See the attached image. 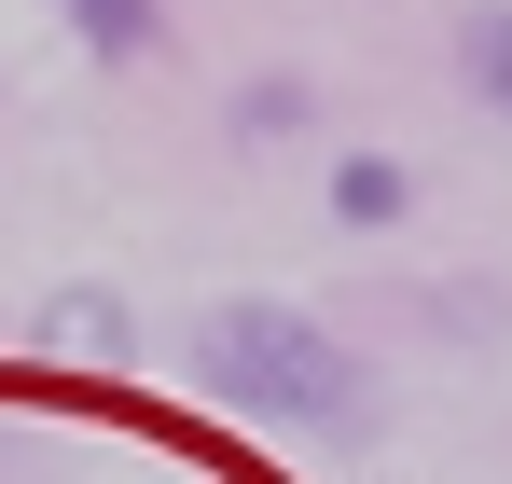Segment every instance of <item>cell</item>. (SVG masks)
<instances>
[{
  "mask_svg": "<svg viewBox=\"0 0 512 484\" xmlns=\"http://www.w3.org/2000/svg\"><path fill=\"white\" fill-rule=\"evenodd\" d=\"M194 374L236 415H263V429H346L360 415V360L305 305H208L194 319Z\"/></svg>",
  "mask_w": 512,
  "mask_h": 484,
  "instance_id": "6da1fadb",
  "label": "cell"
},
{
  "mask_svg": "<svg viewBox=\"0 0 512 484\" xmlns=\"http://www.w3.org/2000/svg\"><path fill=\"white\" fill-rule=\"evenodd\" d=\"M457 83H471L485 125H512V0H485V14L457 28Z\"/></svg>",
  "mask_w": 512,
  "mask_h": 484,
  "instance_id": "7a4b0ae2",
  "label": "cell"
},
{
  "mask_svg": "<svg viewBox=\"0 0 512 484\" xmlns=\"http://www.w3.org/2000/svg\"><path fill=\"white\" fill-rule=\"evenodd\" d=\"M333 208L360 222V236H374V222H402V208H416V180H402V153H346V166H333Z\"/></svg>",
  "mask_w": 512,
  "mask_h": 484,
  "instance_id": "3957f363",
  "label": "cell"
},
{
  "mask_svg": "<svg viewBox=\"0 0 512 484\" xmlns=\"http://www.w3.org/2000/svg\"><path fill=\"white\" fill-rule=\"evenodd\" d=\"M84 28V56H153V0H56Z\"/></svg>",
  "mask_w": 512,
  "mask_h": 484,
  "instance_id": "277c9868",
  "label": "cell"
},
{
  "mask_svg": "<svg viewBox=\"0 0 512 484\" xmlns=\"http://www.w3.org/2000/svg\"><path fill=\"white\" fill-rule=\"evenodd\" d=\"M56 346H84V360H125V346H139V332H125V305H111V291H70V305H56Z\"/></svg>",
  "mask_w": 512,
  "mask_h": 484,
  "instance_id": "5b68a950",
  "label": "cell"
},
{
  "mask_svg": "<svg viewBox=\"0 0 512 484\" xmlns=\"http://www.w3.org/2000/svg\"><path fill=\"white\" fill-rule=\"evenodd\" d=\"M250 139H277V125H305V83H250V111H236Z\"/></svg>",
  "mask_w": 512,
  "mask_h": 484,
  "instance_id": "8992f818",
  "label": "cell"
}]
</instances>
